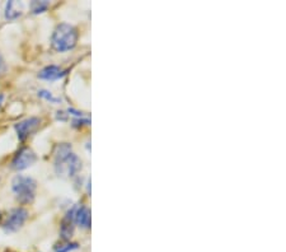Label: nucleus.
<instances>
[{
	"instance_id": "nucleus-1",
	"label": "nucleus",
	"mask_w": 286,
	"mask_h": 252,
	"mask_svg": "<svg viewBox=\"0 0 286 252\" xmlns=\"http://www.w3.org/2000/svg\"><path fill=\"white\" fill-rule=\"evenodd\" d=\"M78 42V31L67 23H61L55 28L51 37V46L55 51L65 52L75 47Z\"/></svg>"
},
{
	"instance_id": "nucleus-2",
	"label": "nucleus",
	"mask_w": 286,
	"mask_h": 252,
	"mask_svg": "<svg viewBox=\"0 0 286 252\" xmlns=\"http://www.w3.org/2000/svg\"><path fill=\"white\" fill-rule=\"evenodd\" d=\"M36 187L37 183L32 177L23 175H17L12 181V190L16 195V199L19 204H31L35 200Z\"/></svg>"
},
{
	"instance_id": "nucleus-3",
	"label": "nucleus",
	"mask_w": 286,
	"mask_h": 252,
	"mask_svg": "<svg viewBox=\"0 0 286 252\" xmlns=\"http://www.w3.org/2000/svg\"><path fill=\"white\" fill-rule=\"evenodd\" d=\"M27 218H28V211L25 210L24 207H16L10 210L1 227L5 232H17L22 228Z\"/></svg>"
},
{
	"instance_id": "nucleus-4",
	"label": "nucleus",
	"mask_w": 286,
	"mask_h": 252,
	"mask_svg": "<svg viewBox=\"0 0 286 252\" xmlns=\"http://www.w3.org/2000/svg\"><path fill=\"white\" fill-rule=\"evenodd\" d=\"M36 160H37V157H36L35 152L31 148L24 147L16 154L12 162V167L17 171H23V169H27L28 167L33 166Z\"/></svg>"
},
{
	"instance_id": "nucleus-5",
	"label": "nucleus",
	"mask_w": 286,
	"mask_h": 252,
	"mask_svg": "<svg viewBox=\"0 0 286 252\" xmlns=\"http://www.w3.org/2000/svg\"><path fill=\"white\" fill-rule=\"evenodd\" d=\"M40 124H41V120L38 117H28L23 121L17 122L14 129H16L19 140H25L32 133H35L37 130Z\"/></svg>"
},
{
	"instance_id": "nucleus-6",
	"label": "nucleus",
	"mask_w": 286,
	"mask_h": 252,
	"mask_svg": "<svg viewBox=\"0 0 286 252\" xmlns=\"http://www.w3.org/2000/svg\"><path fill=\"white\" fill-rule=\"evenodd\" d=\"M75 210H76V207H71V209H70V210L66 213V215H65V218L63 219V222H61L60 236L63 237L65 241H67V239H70L71 237H73L74 224H75V222H74Z\"/></svg>"
},
{
	"instance_id": "nucleus-7",
	"label": "nucleus",
	"mask_w": 286,
	"mask_h": 252,
	"mask_svg": "<svg viewBox=\"0 0 286 252\" xmlns=\"http://www.w3.org/2000/svg\"><path fill=\"white\" fill-rule=\"evenodd\" d=\"M73 153V149H71V145L69 143H63L60 144L56 149V153H55V171H59L61 168L65 160L69 158L70 154Z\"/></svg>"
},
{
	"instance_id": "nucleus-8",
	"label": "nucleus",
	"mask_w": 286,
	"mask_h": 252,
	"mask_svg": "<svg viewBox=\"0 0 286 252\" xmlns=\"http://www.w3.org/2000/svg\"><path fill=\"white\" fill-rule=\"evenodd\" d=\"M74 222L84 229L90 228V210L87 206H80L75 210Z\"/></svg>"
},
{
	"instance_id": "nucleus-9",
	"label": "nucleus",
	"mask_w": 286,
	"mask_h": 252,
	"mask_svg": "<svg viewBox=\"0 0 286 252\" xmlns=\"http://www.w3.org/2000/svg\"><path fill=\"white\" fill-rule=\"evenodd\" d=\"M65 71L61 70L57 65H48V67L44 68L40 73H38V78L44 80H55L59 78L64 77Z\"/></svg>"
},
{
	"instance_id": "nucleus-10",
	"label": "nucleus",
	"mask_w": 286,
	"mask_h": 252,
	"mask_svg": "<svg viewBox=\"0 0 286 252\" xmlns=\"http://www.w3.org/2000/svg\"><path fill=\"white\" fill-rule=\"evenodd\" d=\"M23 10H24V5L23 3H19V1H8L5 7V18L9 21L17 20L23 14Z\"/></svg>"
},
{
	"instance_id": "nucleus-11",
	"label": "nucleus",
	"mask_w": 286,
	"mask_h": 252,
	"mask_svg": "<svg viewBox=\"0 0 286 252\" xmlns=\"http://www.w3.org/2000/svg\"><path fill=\"white\" fill-rule=\"evenodd\" d=\"M37 94H38V97H41V98L46 99V101H48L50 103H54V105H60L61 103V98H59V97H55L54 94L50 92V91L41 90V91H38Z\"/></svg>"
},
{
	"instance_id": "nucleus-12",
	"label": "nucleus",
	"mask_w": 286,
	"mask_h": 252,
	"mask_svg": "<svg viewBox=\"0 0 286 252\" xmlns=\"http://www.w3.org/2000/svg\"><path fill=\"white\" fill-rule=\"evenodd\" d=\"M48 8V3L47 1H37V0H35V1H32L31 3V10L32 13L33 14H40V13H44V10H47Z\"/></svg>"
},
{
	"instance_id": "nucleus-13",
	"label": "nucleus",
	"mask_w": 286,
	"mask_h": 252,
	"mask_svg": "<svg viewBox=\"0 0 286 252\" xmlns=\"http://www.w3.org/2000/svg\"><path fill=\"white\" fill-rule=\"evenodd\" d=\"M79 249V245L75 242H67L64 245H59L55 247V252H70Z\"/></svg>"
},
{
	"instance_id": "nucleus-14",
	"label": "nucleus",
	"mask_w": 286,
	"mask_h": 252,
	"mask_svg": "<svg viewBox=\"0 0 286 252\" xmlns=\"http://www.w3.org/2000/svg\"><path fill=\"white\" fill-rule=\"evenodd\" d=\"M74 126H80V125H89L90 124V120L89 118H83V117H79L76 118V120H74Z\"/></svg>"
},
{
	"instance_id": "nucleus-15",
	"label": "nucleus",
	"mask_w": 286,
	"mask_h": 252,
	"mask_svg": "<svg viewBox=\"0 0 286 252\" xmlns=\"http://www.w3.org/2000/svg\"><path fill=\"white\" fill-rule=\"evenodd\" d=\"M6 71V64H5V60H4L3 55L0 54V75L1 74H4Z\"/></svg>"
},
{
	"instance_id": "nucleus-16",
	"label": "nucleus",
	"mask_w": 286,
	"mask_h": 252,
	"mask_svg": "<svg viewBox=\"0 0 286 252\" xmlns=\"http://www.w3.org/2000/svg\"><path fill=\"white\" fill-rule=\"evenodd\" d=\"M67 112H69V114H71V115L76 116V117H83V112L75 111L74 109H69V110H67Z\"/></svg>"
},
{
	"instance_id": "nucleus-17",
	"label": "nucleus",
	"mask_w": 286,
	"mask_h": 252,
	"mask_svg": "<svg viewBox=\"0 0 286 252\" xmlns=\"http://www.w3.org/2000/svg\"><path fill=\"white\" fill-rule=\"evenodd\" d=\"M3 101H4V94H3V93H0V106H1Z\"/></svg>"
}]
</instances>
